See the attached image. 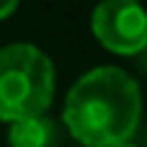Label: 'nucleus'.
Wrapping results in <instances>:
<instances>
[{"label":"nucleus","instance_id":"nucleus-2","mask_svg":"<svg viewBox=\"0 0 147 147\" xmlns=\"http://www.w3.org/2000/svg\"><path fill=\"white\" fill-rule=\"evenodd\" d=\"M54 98V65L34 44L18 41L0 49V119L44 116Z\"/></svg>","mask_w":147,"mask_h":147},{"label":"nucleus","instance_id":"nucleus-3","mask_svg":"<svg viewBox=\"0 0 147 147\" xmlns=\"http://www.w3.org/2000/svg\"><path fill=\"white\" fill-rule=\"evenodd\" d=\"M90 28L98 44L114 54L132 57L147 49V10L137 0H101L93 8Z\"/></svg>","mask_w":147,"mask_h":147},{"label":"nucleus","instance_id":"nucleus-1","mask_svg":"<svg viewBox=\"0 0 147 147\" xmlns=\"http://www.w3.org/2000/svg\"><path fill=\"white\" fill-rule=\"evenodd\" d=\"M142 116V90L121 67H93L80 75L62 109L67 132L85 147L129 142Z\"/></svg>","mask_w":147,"mask_h":147},{"label":"nucleus","instance_id":"nucleus-6","mask_svg":"<svg viewBox=\"0 0 147 147\" xmlns=\"http://www.w3.org/2000/svg\"><path fill=\"white\" fill-rule=\"evenodd\" d=\"M114 147H134V145H129V142H121V145H114Z\"/></svg>","mask_w":147,"mask_h":147},{"label":"nucleus","instance_id":"nucleus-7","mask_svg":"<svg viewBox=\"0 0 147 147\" xmlns=\"http://www.w3.org/2000/svg\"><path fill=\"white\" fill-rule=\"evenodd\" d=\"M137 3H140V0H137Z\"/></svg>","mask_w":147,"mask_h":147},{"label":"nucleus","instance_id":"nucleus-5","mask_svg":"<svg viewBox=\"0 0 147 147\" xmlns=\"http://www.w3.org/2000/svg\"><path fill=\"white\" fill-rule=\"evenodd\" d=\"M18 3L21 0H0V21H5L8 16H13L16 8H18Z\"/></svg>","mask_w":147,"mask_h":147},{"label":"nucleus","instance_id":"nucleus-4","mask_svg":"<svg viewBox=\"0 0 147 147\" xmlns=\"http://www.w3.org/2000/svg\"><path fill=\"white\" fill-rule=\"evenodd\" d=\"M52 121L44 116H28L10 121L8 145L10 147H49L52 142Z\"/></svg>","mask_w":147,"mask_h":147}]
</instances>
